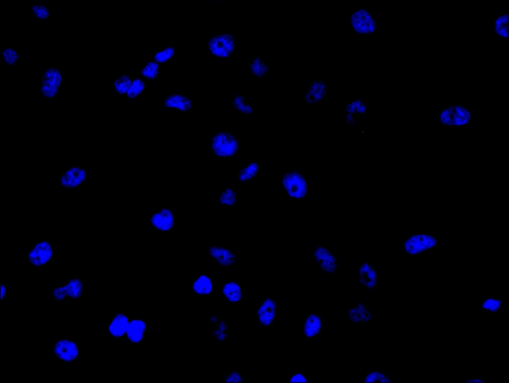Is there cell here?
<instances>
[{
	"label": "cell",
	"mask_w": 509,
	"mask_h": 383,
	"mask_svg": "<svg viewBox=\"0 0 509 383\" xmlns=\"http://www.w3.org/2000/svg\"><path fill=\"white\" fill-rule=\"evenodd\" d=\"M54 358L61 365H75L84 354L79 342L71 335H61L54 343Z\"/></svg>",
	"instance_id": "obj_1"
},
{
	"label": "cell",
	"mask_w": 509,
	"mask_h": 383,
	"mask_svg": "<svg viewBox=\"0 0 509 383\" xmlns=\"http://www.w3.org/2000/svg\"><path fill=\"white\" fill-rule=\"evenodd\" d=\"M281 306L274 297L265 293L258 301L256 316L259 328L273 330L275 328Z\"/></svg>",
	"instance_id": "obj_2"
},
{
	"label": "cell",
	"mask_w": 509,
	"mask_h": 383,
	"mask_svg": "<svg viewBox=\"0 0 509 383\" xmlns=\"http://www.w3.org/2000/svg\"><path fill=\"white\" fill-rule=\"evenodd\" d=\"M282 191L294 201H301L307 196L308 183L305 177L297 171L289 170L282 175Z\"/></svg>",
	"instance_id": "obj_3"
},
{
	"label": "cell",
	"mask_w": 509,
	"mask_h": 383,
	"mask_svg": "<svg viewBox=\"0 0 509 383\" xmlns=\"http://www.w3.org/2000/svg\"><path fill=\"white\" fill-rule=\"evenodd\" d=\"M211 149L214 154L221 159L234 157L239 150V140L231 132H216L211 137Z\"/></svg>",
	"instance_id": "obj_4"
},
{
	"label": "cell",
	"mask_w": 509,
	"mask_h": 383,
	"mask_svg": "<svg viewBox=\"0 0 509 383\" xmlns=\"http://www.w3.org/2000/svg\"><path fill=\"white\" fill-rule=\"evenodd\" d=\"M53 257L51 240H40L31 246L25 254V261L34 268L45 267Z\"/></svg>",
	"instance_id": "obj_5"
},
{
	"label": "cell",
	"mask_w": 509,
	"mask_h": 383,
	"mask_svg": "<svg viewBox=\"0 0 509 383\" xmlns=\"http://www.w3.org/2000/svg\"><path fill=\"white\" fill-rule=\"evenodd\" d=\"M150 328L148 317L132 316L127 330L126 343L132 347H143Z\"/></svg>",
	"instance_id": "obj_6"
},
{
	"label": "cell",
	"mask_w": 509,
	"mask_h": 383,
	"mask_svg": "<svg viewBox=\"0 0 509 383\" xmlns=\"http://www.w3.org/2000/svg\"><path fill=\"white\" fill-rule=\"evenodd\" d=\"M149 225L157 232H171L175 227L173 210L167 205H163L159 209L151 210L149 213Z\"/></svg>",
	"instance_id": "obj_7"
},
{
	"label": "cell",
	"mask_w": 509,
	"mask_h": 383,
	"mask_svg": "<svg viewBox=\"0 0 509 383\" xmlns=\"http://www.w3.org/2000/svg\"><path fill=\"white\" fill-rule=\"evenodd\" d=\"M206 252L210 262L218 264L223 269H233L239 261V255L232 246H210Z\"/></svg>",
	"instance_id": "obj_8"
},
{
	"label": "cell",
	"mask_w": 509,
	"mask_h": 383,
	"mask_svg": "<svg viewBox=\"0 0 509 383\" xmlns=\"http://www.w3.org/2000/svg\"><path fill=\"white\" fill-rule=\"evenodd\" d=\"M132 316L126 311L113 313L108 323L107 337L109 341L126 342L127 330Z\"/></svg>",
	"instance_id": "obj_9"
},
{
	"label": "cell",
	"mask_w": 509,
	"mask_h": 383,
	"mask_svg": "<svg viewBox=\"0 0 509 383\" xmlns=\"http://www.w3.org/2000/svg\"><path fill=\"white\" fill-rule=\"evenodd\" d=\"M324 315L320 312L306 311L300 324V334L307 341L316 340L324 332Z\"/></svg>",
	"instance_id": "obj_10"
},
{
	"label": "cell",
	"mask_w": 509,
	"mask_h": 383,
	"mask_svg": "<svg viewBox=\"0 0 509 383\" xmlns=\"http://www.w3.org/2000/svg\"><path fill=\"white\" fill-rule=\"evenodd\" d=\"M191 291L198 298L207 299L215 292L216 276L207 274H200L192 276Z\"/></svg>",
	"instance_id": "obj_11"
},
{
	"label": "cell",
	"mask_w": 509,
	"mask_h": 383,
	"mask_svg": "<svg viewBox=\"0 0 509 383\" xmlns=\"http://www.w3.org/2000/svg\"><path fill=\"white\" fill-rule=\"evenodd\" d=\"M246 287L240 282L225 281L221 284V296L229 305H240L246 298Z\"/></svg>",
	"instance_id": "obj_12"
},
{
	"label": "cell",
	"mask_w": 509,
	"mask_h": 383,
	"mask_svg": "<svg viewBox=\"0 0 509 383\" xmlns=\"http://www.w3.org/2000/svg\"><path fill=\"white\" fill-rule=\"evenodd\" d=\"M313 253L315 260L319 264L323 272L331 274L338 268L335 255L328 247L322 245L316 246Z\"/></svg>",
	"instance_id": "obj_13"
},
{
	"label": "cell",
	"mask_w": 509,
	"mask_h": 383,
	"mask_svg": "<svg viewBox=\"0 0 509 383\" xmlns=\"http://www.w3.org/2000/svg\"><path fill=\"white\" fill-rule=\"evenodd\" d=\"M218 315L216 313L210 314V322L214 325L212 329H210V335L221 344L227 341L228 338V318Z\"/></svg>",
	"instance_id": "obj_14"
},
{
	"label": "cell",
	"mask_w": 509,
	"mask_h": 383,
	"mask_svg": "<svg viewBox=\"0 0 509 383\" xmlns=\"http://www.w3.org/2000/svg\"><path fill=\"white\" fill-rule=\"evenodd\" d=\"M347 315L350 322L369 323L371 314L368 306L363 301H359L348 307Z\"/></svg>",
	"instance_id": "obj_15"
},
{
	"label": "cell",
	"mask_w": 509,
	"mask_h": 383,
	"mask_svg": "<svg viewBox=\"0 0 509 383\" xmlns=\"http://www.w3.org/2000/svg\"><path fill=\"white\" fill-rule=\"evenodd\" d=\"M163 103L165 106L179 112L188 111L192 106V101L188 96L174 92L168 94L164 99Z\"/></svg>",
	"instance_id": "obj_16"
},
{
	"label": "cell",
	"mask_w": 509,
	"mask_h": 383,
	"mask_svg": "<svg viewBox=\"0 0 509 383\" xmlns=\"http://www.w3.org/2000/svg\"><path fill=\"white\" fill-rule=\"evenodd\" d=\"M69 300H78L84 296V282L83 276H73L63 282Z\"/></svg>",
	"instance_id": "obj_17"
},
{
	"label": "cell",
	"mask_w": 509,
	"mask_h": 383,
	"mask_svg": "<svg viewBox=\"0 0 509 383\" xmlns=\"http://www.w3.org/2000/svg\"><path fill=\"white\" fill-rule=\"evenodd\" d=\"M359 283L367 290L374 289L377 284V271L371 264L364 263L359 267Z\"/></svg>",
	"instance_id": "obj_18"
},
{
	"label": "cell",
	"mask_w": 509,
	"mask_h": 383,
	"mask_svg": "<svg viewBox=\"0 0 509 383\" xmlns=\"http://www.w3.org/2000/svg\"><path fill=\"white\" fill-rule=\"evenodd\" d=\"M216 200L223 209H232L237 206V192L233 186H225L219 192Z\"/></svg>",
	"instance_id": "obj_19"
},
{
	"label": "cell",
	"mask_w": 509,
	"mask_h": 383,
	"mask_svg": "<svg viewBox=\"0 0 509 383\" xmlns=\"http://www.w3.org/2000/svg\"><path fill=\"white\" fill-rule=\"evenodd\" d=\"M161 71V66L156 62L149 59L144 62L139 70L140 77L145 81L155 80Z\"/></svg>",
	"instance_id": "obj_20"
},
{
	"label": "cell",
	"mask_w": 509,
	"mask_h": 383,
	"mask_svg": "<svg viewBox=\"0 0 509 383\" xmlns=\"http://www.w3.org/2000/svg\"><path fill=\"white\" fill-rule=\"evenodd\" d=\"M174 53V46L170 45L166 47L157 49L155 52L151 55L150 59L161 65L172 59Z\"/></svg>",
	"instance_id": "obj_21"
},
{
	"label": "cell",
	"mask_w": 509,
	"mask_h": 383,
	"mask_svg": "<svg viewBox=\"0 0 509 383\" xmlns=\"http://www.w3.org/2000/svg\"><path fill=\"white\" fill-rule=\"evenodd\" d=\"M260 165L256 162H252L240 169L239 178L242 182H248L257 175Z\"/></svg>",
	"instance_id": "obj_22"
},
{
	"label": "cell",
	"mask_w": 509,
	"mask_h": 383,
	"mask_svg": "<svg viewBox=\"0 0 509 383\" xmlns=\"http://www.w3.org/2000/svg\"><path fill=\"white\" fill-rule=\"evenodd\" d=\"M134 77L131 73H126L116 79L114 91L118 95L125 96Z\"/></svg>",
	"instance_id": "obj_23"
},
{
	"label": "cell",
	"mask_w": 509,
	"mask_h": 383,
	"mask_svg": "<svg viewBox=\"0 0 509 383\" xmlns=\"http://www.w3.org/2000/svg\"><path fill=\"white\" fill-rule=\"evenodd\" d=\"M145 81L141 78L134 77L125 96L127 99H134L140 96L145 89Z\"/></svg>",
	"instance_id": "obj_24"
},
{
	"label": "cell",
	"mask_w": 509,
	"mask_h": 383,
	"mask_svg": "<svg viewBox=\"0 0 509 383\" xmlns=\"http://www.w3.org/2000/svg\"><path fill=\"white\" fill-rule=\"evenodd\" d=\"M361 380L362 383H392V378L383 372H368Z\"/></svg>",
	"instance_id": "obj_25"
},
{
	"label": "cell",
	"mask_w": 509,
	"mask_h": 383,
	"mask_svg": "<svg viewBox=\"0 0 509 383\" xmlns=\"http://www.w3.org/2000/svg\"><path fill=\"white\" fill-rule=\"evenodd\" d=\"M508 15H501L495 20L494 29L495 33L499 37L506 38L508 37Z\"/></svg>",
	"instance_id": "obj_26"
},
{
	"label": "cell",
	"mask_w": 509,
	"mask_h": 383,
	"mask_svg": "<svg viewBox=\"0 0 509 383\" xmlns=\"http://www.w3.org/2000/svg\"><path fill=\"white\" fill-rule=\"evenodd\" d=\"M246 376L245 372L241 371H228L222 378L223 383H245Z\"/></svg>",
	"instance_id": "obj_27"
},
{
	"label": "cell",
	"mask_w": 509,
	"mask_h": 383,
	"mask_svg": "<svg viewBox=\"0 0 509 383\" xmlns=\"http://www.w3.org/2000/svg\"><path fill=\"white\" fill-rule=\"evenodd\" d=\"M54 303L61 304L65 303L68 299L65 286L62 282L61 284L54 288L51 292Z\"/></svg>",
	"instance_id": "obj_28"
},
{
	"label": "cell",
	"mask_w": 509,
	"mask_h": 383,
	"mask_svg": "<svg viewBox=\"0 0 509 383\" xmlns=\"http://www.w3.org/2000/svg\"><path fill=\"white\" fill-rule=\"evenodd\" d=\"M311 379L306 376L305 372L299 371L290 372L287 375L288 383H309Z\"/></svg>",
	"instance_id": "obj_29"
},
{
	"label": "cell",
	"mask_w": 509,
	"mask_h": 383,
	"mask_svg": "<svg viewBox=\"0 0 509 383\" xmlns=\"http://www.w3.org/2000/svg\"><path fill=\"white\" fill-rule=\"evenodd\" d=\"M244 99L243 96L236 95L233 100V106L238 111L247 114L252 113L253 111L252 107L246 104Z\"/></svg>",
	"instance_id": "obj_30"
},
{
	"label": "cell",
	"mask_w": 509,
	"mask_h": 383,
	"mask_svg": "<svg viewBox=\"0 0 509 383\" xmlns=\"http://www.w3.org/2000/svg\"><path fill=\"white\" fill-rule=\"evenodd\" d=\"M32 10L37 18L45 19L48 17L49 15L48 9L43 5H33Z\"/></svg>",
	"instance_id": "obj_31"
},
{
	"label": "cell",
	"mask_w": 509,
	"mask_h": 383,
	"mask_svg": "<svg viewBox=\"0 0 509 383\" xmlns=\"http://www.w3.org/2000/svg\"><path fill=\"white\" fill-rule=\"evenodd\" d=\"M2 53L3 54L4 61L9 65H13L17 60L18 55L17 52L12 49H5Z\"/></svg>",
	"instance_id": "obj_32"
},
{
	"label": "cell",
	"mask_w": 509,
	"mask_h": 383,
	"mask_svg": "<svg viewBox=\"0 0 509 383\" xmlns=\"http://www.w3.org/2000/svg\"><path fill=\"white\" fill-rule=\"evenodd\" d=\"M1 300L2 302L6 299V284L5 282H1Z\"/></svg>",
	"instance_id": "obj_33"
},
{
	"label": "cell",
	"mask_w": 509,
	"mask_h": 383,
	"mask_svg": "<svg viewBox=\"0 0 509 383\" xmlns=\"http://www.w3.org/2000/svg\"><path fill=\"white\" fill-rule=\"evenodd\" d=\"M447 125H453L454 124L452 123H447Z\"/></svg>",
	"instance_id": "obj_34"
},
{
	"label": "cell",
	"mask_w": 509,
	"mask_h": 383,
	"mask_svg": "<svg viewBox=\"0 0 509 383\" xmlns=\"http://www.w3.org/2000/svg\"><path fill=\"white\" fill-rule=\"evenodd\" d=\"M460 123V125H462V126L464 125V124H463V123L462 122H461Z\"/></svg>",
	"instance_id": "obj_35"
},
{
	"label": "cell",
	"mask_w": 509,
	"mask_h": 383,
	"mask_svg": "<svg viewBox=\"0 0 509 383\" xmlns=\"http://www.w3.org/2000/svg\"><path fill=\"white\" fill-rule=\"evenodd\" d=\"M323 84L324 85L326 84V81L325 80L323 81Z\"/></svg>",
	"instance_id": "obj_36"
},
{
	"label": "cell",
	"mask_w": 509,
	"mask_h": 383,
	"mask_svg": "<svg viewBox=\"0 0 509 383\" xmlns=\"http://www.w3.org/2000/svg\"><path fill=\"white\" fill-rule=\"evenodd\" d=\"M348 26H349L350 27H351V24H347V26H348Z\"/></svg>",
	"instance_id": "obj_37"
},
{
	"label": "cell",
	"mask_w": 509,
	"mask_h": 383,
	"mask_svg": "<svg viewBox=\"0 0 509 383\" xmlns=\"http://www.w3.org/2000/svg\"><path fill=\"white\" fill-rule=\"evenodd\" d=\"M355 10H357V8H353V11H354H354H355Z\"/></svg>",
	"instance_id": "obj_38"
},
{
	"label": "cell",
	"mask_w": 509,
	"mask_h": 383,
	"mask_svg": "<svg viewBox=\"0 0 509 383\" xmlns=\"http://www.w3.org/2000/svg\"><path fill=\"white\" fill-rule=\"evenodd\" d=\"M307 86H308V87H309L310 86V84H307Z\"/></svg>",
	"instance_id": "obj_39"
},
{
	"label": "cell",
	"mask_w": 509,
	"mask_h": 383,
	"mask_svg": "<svg viewBox=\"0 0 509 383\" xmlns=\"http://www.w3.org/2000/svg\"><path fill=\"white\" fill-rule=\"evenodd\" d=\"M315 79H316V80H318V78H315Z\"/></svg>",
	"instance_id": "obj_40"
},
{
	"label": "cell",
	"mask_w": 509,
	"mask_h": 383,
	"mask_svg": "<svg viewBox=\"0 0 509 383\" xmlns=\"http://www.w3.org/2000/svg\"><path fill=\"white\" fill-rule=\"evenodd\" d=\"M375 22H377V20H375Z\"/></svg>",
	"instance_id": "obj_41"
}]
</instances>
